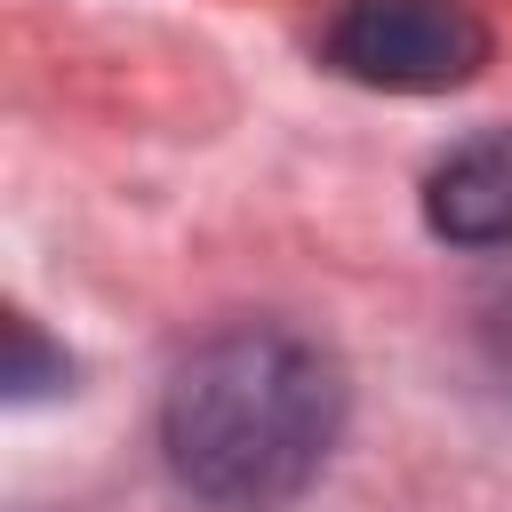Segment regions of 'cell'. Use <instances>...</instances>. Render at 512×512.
I'll return each instance as SVG.
<instances>
[{
	"label": "cell",
	"mask_w": 512,
	"mask_h": 512,
	"mask_svg": "<svg viewBox=\"0 0 512 512\" xmlns=\"http://www.w3.org/2000/svg\"><path fill=\"white\" fill-rule=\"evenodd\" d=\"M424 224L448 248H512V128H488L448 160H432Z\"/></svg>",
	"instance_id": "3957f363"
},
{
	"label": "cell",
	"mask_w": 512,
	"mask_h": 512,
	"mask_svg": "<svg viewBox=\"0 0 512 512\" xmlns=\"http://www.w3.org/2000/svg\"><path fill=\"white\" fill-rule=\"evenodd\" d=\"M64 376H72V360H64V352H48V344H40V328L16 312V320H8V400H40V392H56Z\"/></svg>",
	"instance_id": "277c9868"
},
{
	"label": "cell",
	"mask_w": 512,
	"mask_h": 512,
	"mask_svg": "<svg viewBox=\"0 0 512 512\" xmlns=\"http://www.w3.org/2000/svg\"><path fill=\"white\" fill-rule=\"evenodd\" d=\"M344 360L288 320H232L184 352L160 400V456L208 512L296 504L344 440Z\"/></svg>",
	"instance_id": "6da1fadb"
},
{
	"label": "cell",
	"mask_w": 512,
	"mask_h": 512,
	"mask_svg": "<svg viewBox=\"0 0 512 512\" xmlns=\"http://www.w3.org/2000/svg\"><path fill=\"white\" fill-rule=\"evenodd\" d=\"M488 16L472 0H344L320 32V56L360 80V88H392V96H440L464 88L488 64Z\"/></svg>",
	"instance_id": "7a4b0ae2"
}]
</instances>
